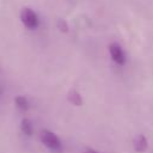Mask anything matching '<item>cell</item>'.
<instances>
[{"instance_id": "6da1fadb", "label": "cell", "mask_w": 153, "mask_h": 153, "mask_svg": "<svg viewBox=\"0 0 153 153\" xmlns=\"http://www.w3.org/2000/svg\"><path fill=\"white\" fill-rule=\"evenodd\" d=\"M20 20L22 23L27 27V29H36L39 24L38 22V17L36 14L35 11H32L31 8H23L20 12Z\"/></svg>"}, {"instance_id": "7a4b0ae2", "label": "cell", "mask_w": 153, "mask_h": 153, "mask_svg": "<svg viewBox=\"0 0 153 153\" xmlns=\"http://www.w3.org/2000/svg\"><path fill=\"white\" fill-rule=\"evenodd\" d=\"M41 141L48 147V148H51V149H57L60 148L61 146V142H60V139L50 130H47V129H43L41 131Z\"/></svg>"}, {"instance_id": "3957f363", "label": "cell", "mask_w": 153, "mask_h": 153, "mask_svg": "<svg viewBox=\"0 0 153 153\" xmlns=\"http://www.w3.org/2000/svg\"><path fill=\"white\" fill-rule=\"evenodd\" d=\"M109 51L111 55V59L118 63V65H124L126 63V55L123 53V49L120 44L117 43H111L109 45Z\"/></svg>"}, {"instance_id": "277c9868", "label": "cell", "mask_w": 153, "mask_h": 153, "mask_svg": "<svg viewBox=\"0 0 153 153\" xmlns=\"http://www.w3.org/2000/svg\"><path fill=\"white\" fill-rule=\"evenodd\" d=\"M134 148L137 152H143L147 148V140L143 135L136 136V139L134 140Z\"/></svg>"}, {"instance_id": "5b68a950", "label": "cell", "mask_w": 153, "mask_h": 153, "mask_svg": "<svg viewBox=\"0 0 153 153\" xmlns=\"http://www.w3.org/2000/svg\"><path fill=\"white\" fill-rule=\"evenodd\" d=\"M67 98H68V100H69L72 104H74V105H76V106L81 105V103H82V98H81L80 93H79L78 91H75V90H71V91L68 92V94H67Z\"/></svg>"}, {"instance_id": "8992f818", "label": "cell", "mask_w": 153, "mask_h": 153, "mask_svg": "<svg viewBox=\"0 0 153 153\" xmlns=\"http://www.w3.org/2000/svg\"><path fill=\"white\" fill-rule=\"evenodd\" d=\"M20 128H22V131H23L25 135H31L32 131H33L32 123H31V121H30L29 118H24V120H22Z\"/></svg>"}, {"instance_id": "52a82bcc", "label": "cell", "mask_w": 153, "mask_h": 153, "mask_svg": "<svg viewBox=\"0 0 153 153\" xmlns=\"http://www.w3.org/2000/svg\"><path fill=\"white\" fill-rule=\"evenodd\" d=\"M14 102H16L17 108H19L20 110H27V109H29V100H27L25 97L18 96V97H16Z\"/></svg>"}, {"instance_id": "ba28073f", "label": "cell", "mask_w": 153, "mask_h": 153, "mask_svg": "<svg viewBox=\"0 0 153 153\" xmlns=\"http://www.w3.org/2000/svg\"><path fill=\"white\" fill-rule=\"evenodd\" d=\"M57 27L61 31H63V32H67L68 31V25H67L66 20H63V19H59L57 20Z\"/></svg>"}, {"instance_id": "9c48e42d", "label": "cell", "mask_w": 153, "mask_h": 153, "mask_svg": "<svg viewBox=\"0 0 153 153\" xmlns=\"http://www.w3.org/2000/svg\"><path fill=\"white\" fill-rule=\"evenodd\" d=\"M82 153H98V152H96L94 149H91V148H87V149H85Z\"/></svg>"}]
</instances>
